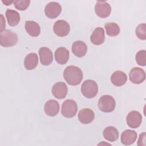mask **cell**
I'll return each instance as SVG.
<instances>
[{
	"mask_svg": "<svg viewBox=\"0 0 146 146\" xmlns=\"http://www.w3.org/2000/svg\"><path fill=\"white\" fill-rule=\"evenodd\" d=\"M63 77L68 84L76 86L79 84L83 79V72L79 67L69 66L65 68Z\"/></svg>",
	"mask_w": 146,
	"mask_h": 146,
	"instance_id": "cell-1",
	"label": "cell"
},
{
	"mask_svg": "<svg viewBox=\"0 0 146 146\" xmlns=\"http://www.w3.org/2000/svg\"><path fill=\"white\" fill-rule=\"evenodd\" d=\"M81 92L86 98L88 99L93 98L97 95L98 92V84L93 80H86L82 83Z\"/></svg>",
	"mask_w": 146,
	"mask_h": 146,
	"instance_id": "cell-2",
	"label": "cell"
},
{
	"mask_svg": "<svg viewBox=\"0 0 146 146\" xmlns=\"http://www.w3.org/2000/svg\"><path fill=\"white\" fill-rule=\"evenodd\" d=\"M18 42L16 33L10 30H5L1 32L0 43L2 47H8L15 45Z\"/></svg>",
	"mask_w": 146,
	"mask_h": 146,
	"instance_id": "cell-3",
	"label": "cell"
},
{
	"mask_svg": "<svg viewBox=\"0 0 146 146\" xmlns=\"http://www.w3.org/2000/svg\"><path fill=\"white\" fill-rule=\"evenodd\" d=\"M98 107L102 112H111L115 110V100L111 95H103L99 100Z\"/></svg>",
	"mask_w": 146,
	"mask_h": 146,
	"instance_id": "cell-4",
	"label": "cell"
},
{
	"mask_svg": "<svg viewBox=\"0 0 146 146\" xmlns=\"http://www.w3.org/2000/svg\"><path fill=\"white\" fill-rule=\"evenodd\" d=\"M77 111V104L72 99H67L65 100L62 105L61 113L63 116L67 118H71L75 116Z\"/></svg>",
	"mask_w": 146,
	"mask_h": 146,
	"instance_id": "cell-5",
	"label": "cell"
},
{
	"mask_svg": "<svg viewBox=\"0 0 146 146\" xmlns=\"http://www.w3.org/2000/svg\"><path fill=\"white\" fill-rule=\"evenodd\" d=\"M70 27L68 23L64 20H58L53 26V31L58 36L64 37L67 35L70 32Z\"/></svg>",
	"mask_w": 146,
	"mask_h": 146,
	"instance_id": "cell-6",
	"label": "cell"
},
{
	"mask_svg": "<svg viewBox=\"0 0 146 146\" xmlns=\"http://www.w3.org/2000/svg\"><path fill=\"white\" fill-rule=\"evenodd\" d=\"M62 11L60 5L56 2H51L47 3L44 8L45 15L50 19H55L58 17Z\"/></svg>",
	"mask_w": 146,
	"mask_h": 146,
	"instance_id": "cell-7",
	"label": "cell"
},
{
	"mask_svg": "<svg viewBox=\"0 0 146 146\" xmlns=\"http://www.w3.org/2000/svg\"><path fill=\"white\" fill-rule=\"evenodd\" d=\"M96 14L100 18L108 17L111 12V7L105 1H98L95 6Z\"/></svg>",
	"mask_w": 146,
	"mask_h": 146,
	"instance_id": "cell-8",
	"label": "cell"
},
{
	"mask_svg": "<svg viewBox=\"0 0 146 146\" xmlns=\"http://www.w3.org/2000/svg\"><path fill=\"white\" fill-rule=\"evenodd\" d=\"M126 121L127 125L132 128H138L142 121L141 115L136 111H132L129 112L127 117Z\"/></svg>",
	"mask_w": 146,
	"mask_h": 146,
	"instance_id": "cell-9",
	"label": "cell"
},
{
	"mask_svg": "<svg viewBox=\"0 0 146 146\" xmlns=\"http://www.w3.org/2000/svg\"><path fill=\"white\" fill-rule=\"evenodd\" d=\"M130 81L134 84H140L143 82L145 79L144 70L139 67L132 68L129 73Z\"/></svg>",
	"mask_w": 146,
	"mask_h": 146,
	"instance_id": "cell-10",
	"label": "cell"
},
{
	"mask_svg": "<svg viewBox=\"0 0 146 146\" xmlns=\"http://www.w3.org/2000/svg\"><path fill=\"white\" fill-rule=\"evenodd\" d=\"M52 94L54 96L58 99H64L67 94V87L65 83L59 82L56 83L52 87Z\"/></svg>",
	"mask_w": 146,
	"mask_h": 146,
	"instance_id": "cell-11",
	"label": "cell"
},
{
	"mask_svg": "<svg viewBox=\"0 0 146 146\" xmlns=\"http://www.w3.org/2000/svg\"><path fill=\"white\" fill-rule=\"evenodd\" d=\"M40 61L43 66L50 65L53 60V55L50 48L46 47H42L39 50Z\"/></svg>",
	"mask_w": 146,
	"mask_h": 146,
	"instance_id": "cell-12",
	"label": "cell"
},
{
	"mask_svg": "<svg viewBox=\"0 0 146 146\" xmlns=\"http://www.w3.org/2000/svg\"><path fill=\"white\" fill-rule=\"evenodd\" d=\"M60 106L58 102L55 100H49L44 104V111L49 116H55L59 111Z\"/></svg>",
	"mask_w": 146,
	"mask_h": 146,
	"instance_id": "cell-13",
	"label": "cell"
},
{
	"mask_svg": "<svg viewBox=\"0 0 146 146\" xmlns=\"http://www.w3.org/2000/svg\"><path fill=\"white\" fill-rule=\"evenodd\" d=\"M94 111L90 108H83L78 113V119L80 123L84 124L91 123L94 119Z\"/></svg>",
	"mask_w": 146,
	"mask_h": 146,
	"instance_id": "cell-14",
	"label": "cell"
},
{
	"mask_svg": "<svg viewBox=\"0 0 146 146\" xmlns=\"http://www.w3.org/2000/svg\"><path fill=\"white\" fill-rule=\"evenodd\" d=\"M71 50L72 53L77 57H83L87 51L86 44L81 40H77L73 43Z\"/></svg>",
	"mask_w": 146,
	"mask_h": 146,
	"instance_id": "cell-15",
	"label": "cell"
},
{
	"mask_svg": "<svg viewBox=\"0 0 146 146\" xmlns=\"http://www.w3.org/2000/svg\"><path fill=\"white\" fill-rule=\"evenodd\" d=\"M90 40L92 43L95 45H100L102 44L105 40L104 30L102 27H96L92 32Z\"/></svg>",
	"mask_w": 146,
	"mask_h": 146,
	"instance_id": "cell-16",
	"label": "cell"
},
{
	"mask_svg": "<svg viewBox=\"0 0 146 146\" xmlns=\"http://www.w3.org/2000/svg\"><path fill=\"white\" fill-rule=\"evenodd\" d=\"M137 139V133L131 129H127L123 131L121 135V142L125 145L132 144Z\"/></svg>",
	"mask_w": 146,
	"mask_h": 146,
	"instance_id": "cell-17",
	"label": "cell"
},
{
	"mask_svg": "<svg viewBox=\"0 0 146 146\" xmlns=\"http://www.w3.org/2000/svg\"><path fill=\"white\" fill-rule=\"evenodd\" d=\"M55 59L60 64H66L69 59V51L63 47L58 48L55 51Z\"/></svg>",
	"mask_w": 146,
	"mask_h": 146,
	"instance_id": "cell-18",
	"label": "cell"
},
{
	"mask_svg": "<svg viewBox=\"0 0 146 146\" xmlns=\"http://www.w3.org/2000/svg\"><path fill=\"white\" fill-rule=\"evenodd\" d=\"M127 76L125 73L121 71H115L111 76V81L112 83L117 87L122 86L126 83Z\"/></svg>",
	"mask_w": 146,
	"mask_h": 146,
	"instance_id": "cell-19",
	"label": "cell"
},
{
	"mask_svg": "<svg viewBox=\"0 0 146 146\" xmlns=\"http://www.w3.org/2000/svg\"><path fill=\"white\" fill-rule=\"evenodd\" d=\"M26 32L33 37L38 36L40 33V27L38 23L33 21H27L25 22Z\"/></svg>",
	"mask_w": 146,
	"mask_h": 146,
	"instance_id": "cell-20",
	"label": "cell"
},
{
	"mask_svg": "<svg viewBox=\"0 0 146 146\" xmlns=\"http://www.w3.org/2000/svg\"><path fill=\"white\" fill-rule=\"evenodd\" d=\"M38 63V57L36 53L29 54L24 59V66L26 70H32L34 69Z\"/></svg>",
	"mask_w": 146,
	"mask_h": 146,
	"instance_id": "cell-21",
	"label": "cell"
},
{
	"mask_svg": "<svg viewBox=\"0 0 146 146\" xmlns=\"http://www.w3.org/2000/svg\"><path fill=\"white\" fill-rule=\"evenodd\" d=\"M103 135L105 139L110 142L115 141L119 137L118 131L113 126H109L105 128L103 130Z\"/></svg>",
	"mask_w": 146,
	"mask_h": 146,
	"instance_id": "cell-22",
	"label": "cell"
},
{
	"mask_svg": "<svg viewBox=\"0 0 146 146\" xmlns=\"http://www.w3.org/2000/svg\"><path fill=\"white\" fill-rule=\"evenodd\" d=\"M5 15L10 26H15L19 23L20 21V15L17 11L7 9Z\"/></svg>",
	"mask_w": 146,
	"mask_h": 146,
	"instance_id": "cell-23",
	"label": "cell"
},
{
	"mask_svg": "<svg viewBox=\"0 0 146 146\" xmlns=\"http://www.w3.org/2000/svg\"><path fill=\"white\" fill-rule=\"evenodd\" d=\"M107 34L110 36H115L120 33V27L119 25L113 22H107L105 24Z\"/></svg>",
	"mask_w": 146,
	"mask_h": 146,
	"instance_id": "cell-24",
	"label": "cell"
},
{
	"mask_svg": "<svg viewBox=\"0 0 146 146\" xmlns=\"http://www.w3.org/2000/svg\"><path fill=\"white\" fill-rule=\"evenodd\" d=\"M135 33L138 38L141 40L146 39V24L141 23L136 28Z\"/></svg>",
	"mask_w": 146,
	"mask_h": 146,
	"instance_id": "cell-25",
	"label": "cell"
},
{
	"mask_svg": "<svg viewBox=\"0 0 146 146\" xmlns=\"http://www.w3.org/2000/svg\"><path fill=\"white\" fill-rule=\"evenodd\" d=\"M137 63L141 66H145L146 64V51L142 50L137 52L135 56Z\"/></svg>",
	"mask_w": 146,
	"mask_h": 146,
	"instance_id": "cell-26",
	"label": "cell"
},
{
	"mask_svg": "<svg viewBox=\"0 0 146 146\" xmlns=\"http://www.w3.org/2000/svg\"><path fill=\"white\" fill-rule=\"evenodd\" d=\"M30 1L29 0H17L14 2L15 7L21 11L25 10L29 6Z\"/></svg>",
	"mask_w": 146,
	"mask_h": 146,
	"instance_id": "cell-27",
	"label": "cell"
},
{
	"mask_svg": "<svg viewBox=\"0 0 146 146\" xmlns=\"http://www.w3.org/2000/svg\"><path fill=\"white\" fill-rule=\"evenodd\" d=\"M145 132H143L139 136V137L137 141V145L139 146L145 145Z\"/></svg>",
	"mask_w": 146,
	"mask_h": 146,
	"instance_id": "cell-28",
	"label": "cell"
},
{
	"mask_svg": "<svg viewBox=\"0 0 146 146\" xmlns=\"http://www.w3.org/2000/svg\"><path fill=\"white\" fill-rule=\"evenodd\" d=\"M1 32L3 31V30H5V19L3 18V15H1Z\"/></svg>",
	"mask_w": 146,
	"mask_h": 146,
	"instance_id": "cell-29",
	"label": "cell"
},
{
	"mask_svg": "<svg viewBox=\"0 0 146 146\" xmlns=\"http://www.w3.org/2000/svg\"><path fill=\"white\" fill-rule=\"evenodd\" d=\"M2 2L3 4H5L6 6L10 5L13 2H14V1H9V0H2Z\"/></svg>",
	"mask_w": 146,
	"mask_h": 146,
	"instance_id": "cell-30",
	"label": "cell"
}]
</instances>
